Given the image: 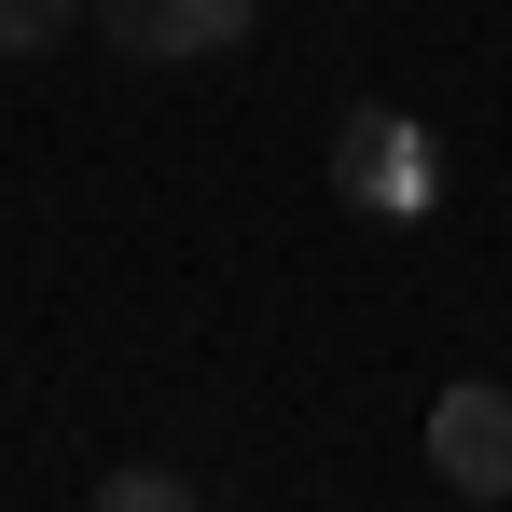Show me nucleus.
<instances>
[{
    "label": "nucleus",
    "mask_w": 512,
    "mask_h": 512,
    "mask_svg": "<svg viewBox=\"0 0 512 512\" xmlns=\"http://www.w3.org/2000/svg\"><path fill=\"white\" fill-rule=\"evenodd\" d=\"M263 0H97V42L125 56H236Z\"/></svg>",
    "instance_id": "nucleus-2"
},
{
    "label": "nucleus",
    "mask_w": 512,
    "mask_h": 512,
    "mask_svg": "<svg viewBox=\"0 0 512 512\" xmlns=\"http://www.w3.org/2000/svg\"><path fill=\"white\" fill-rule=\"evenodd\" d=\"M97 512H208V499H194L180 471H153V457H139V471H111V485H97Z\"/></svg>",
    "instance_id": "nucleus-4"
},
{
    "label": "nucleus",
    "mask_w": 512,
    "mask_h": 512,
    "mask_svg": "<svg viewBox=\"0 0 512 512\" xmlns=\"http://www.w3.org/2000/svg\"><path fill=\"white\" fill-rule=\"evenodd\" d=\"M429 471H443L457 499H512V388L457 374V388L429 402Z\"/></svg>",
    "instance_id": "nucleus-1"
},
{
    "label": "nucleus",
    "mask_w": 512,
    "mask_h": 512,
    "mask_svg": "<svg viewBox=\"0 0 512 512\" xmlns=\"http://www.w3.org/2000/svg\"><path fill=\"white\" fill-rule=\"evenodd\" d=\"M333 194H346V208H416V194H429L416 125H402V111H346V125H333Z\"/></svg>",
    "instance_id": "nucleus-3"
},
{
    "label": "nucleus",
    "mask_w": 512,
    "mask_h": 512,
    "mask_svg": "<svg viewBox=\"0 0 512 512\" xmlns=\"http://www.w3.org/2000/svg\"><path fill=\"white\" fill-rule=\"evenodd\" d=\"M70 42V0H0V56H56Z\"/></svg>",
    "instance_id": "nucleus-5"
}]
</instances>
